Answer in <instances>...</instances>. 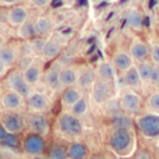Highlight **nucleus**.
<instances>
[{
    "instance_id": "obj_1",
    "label": "nucleus",
    "mask_w": 159,
    "mask_h": 159,
    "mask_svg": "<svg viewBox=\"0 0 159 159\" xmlns=\"http://www.w3.org/2000/svg\"><path fill=\"white\" fill-rule=\"evenodd\" d=\"M109 148L119 157H127L134 148V134L129 129H113L109 134Z\"/></svg>"
},
{
    "instance_id": "obj_2",
    "label": "nucleus",
    "mask_w": 159,
    "mask_h": 159,
    "mask_svg": "<svg viewBox=\"0 0 159 159\" xmlns=\"http://www.w3.org/2000/svg\"><path fill=\"white\" fill-rule=\"evenodd\" d=\"M57 129L66 137L75 138L82 134L84 126H82V121L80 120V117L74 116L73 113L64 112L57 117Z\"/></svg>"
},
{
    "instance_id": "obj_3",
    "label": "nucleus",
    "mask_w": 159,
    "mask_h": 159,
    "mask_svg": "<svg viewBox=\"0 0 159 159\" xmlns=\"http://www.w3.org/2000/svg\"><path fill=\"white\" fill-rule=\"evenodd\" d=\"M137 130L149 140L159 138V115L158 113H145L135 120Z\"/></svg>"
},
{
    "instance_id": "obj_4",
    "label": "nucleus",
    "mask_w": 159,
    "mask_h": 159,
    "mask_svg": "<svg viewBox=\"0 0 159 159\" xmlns=\"http://www.w3.org/2000/svg\"><path fill=\"white\" fill-rule=\"evenodd\" d=\"M113 93H115V84L107 81H102V80H98V78H96L95 84L91 88V99L98 106L106 105L109 101H112Z\"/></svg>"
},
{
    "instance_id": "obj_5",
    "label": "nucleus",
    "mask_w": 159,
    "mask_h": 159,
    "mask_svg": "<svg viewBox=\"0 0 159 159\" xmlns=\"http://www.w3.org/2000/svg\"><path fill=\"white\" fill-rule=\"evenodd\" d=\"M6 85H7L8 89L17 92L18 95H21L24 99H27L28 96L32 93V87L25 81L24 74H22V71H20L18 69L7 73V77H6Z\"/></svg>"
},
{
    "instance_id": "obj_6",
    "label": "nucleus",
    "mask_w": 159,
    "mask_h": 159,
    "mask_svg": "<svg viewBox=\"0 0 159 159\" xmlns=\"http://www.w3.org/2000/svg\"><path fill=\"white\" fill-rule=\"evenodd\" d=\"M22 149L32 157H41L46 151V140L36 133H28L22 140Z\"/></svg>"
},
{
    "instance_id": "obj_7",
    "label": "nucleus",
    "mask_w": 159,
    "mask_h": 159,
    "mask_svg": "<svg viewBox=\"0 0 159 159\" xmlns=\"http://www.w3.org/2000/svg\"><path fill=\"white\" fill-rule=\"evenodd\" d=\"M119 103H120V109L124 113H138L143 107V98H141L140 93H137L134 89H126L121 93L120 99H119Z\"/></svg>"
},
{
    "instance_id": "obj_8",
    "label": "nucleus",
    "mask_w": 159,
    "mask_h": 159,
    "mask_svg": "<svg viewBox=\"0 0 159 159\" xmlns=\"http://www.w3.org/2000/svg\"><path fill=\"white\" fill-rule=\"evenodd\" d=\"M0 121L6 127V130L11 134H18L25 127L24 117L17 110H4L0 116Z\"/></svg>"
},
{
    "instance_id": "obj_9",
    "label": "nucleus",
    "mask_w": 159,
    "mask_h": 159,
    "mask_svg": "<svg viewBox=\"0 0 159 159\" xmlns=\"http://www.w3.org/2000/svg\"><path fill=\"white\" fill-rule=\"evenodd\" d=\"M27 124L31 133H36V134H41L43 137L49 133L50 129L49 119L43 113H31L27 119Z\"/></svg>"
},
{
    "instance_id": "obj_10",
    "label": "nucleus",
    "mask_w": 159,
    "mask_h": 159,
    "mask_svg": "<svg viewBox=\"0 0 159 159\" xmlns=\"http://www.w3.org/2000/svg\"><path fill=\"white\" fill-rule=\"evenodd\" d=\"M96 81V73L95 69H92L88 64H84L78 69V77H77V84L75 87L80 91H91L92 85Z\"/></svg>"
},
{
    "instance_id": "obj_11",
    "label": "nucleus",
    "mask_w": 159,
    "mask_h": 159,
    "mask_svg": "<svg viewBox=\"0 0 159 159\" xmlns=\"http://www.w3.org/2000/svg\"><path fill=\"white\" fill-rule=\"evenodd\" d=\"M25 105L32 113H42L49 106V98L43 92L32 91V93L25 99Z\"/></svg>"
},
{
    "instance_id": "obj_12",
    "label": "nucleus",
    "mask_w": 159,
    "mask_h": 159,
    "mask_svg": "<svg viewBox=\"0 0 159 159\" xmlns=\"http://www.w3.org/2000/svg\"><path fill=\"white\" fill-rule=\"evenodd\" d=\"M24 98L11 89H4L0 93V107L3 110H18L22 106Z\"/></svg>"
},
{
    "instance_id": "obj_13",
    "label": "nucleus",
    "mask_w": 159,
    "mask_h": 159,
    "mask_svg": "<svg viewBox=\"0 0 159 159\" xmlns=\"http://www.w3.org/2000/svg\"><path fill=\"white\" fill-rule=\"evenodd\" d=\"M127 52H129V55L131 56L134 63H141V61H145L147 57L149 56V46L144 41L135 38L131 41Z\"/></svg>"
},
{
    "instance_id": "obj_14",
    "label": "nucleus",
    "mask_w": 159,
    "mask_h": 159,
    "mask_svg": "<svg viewBox=\"0 0 159 159\" xmlns=\"http://www.w3.org/2000/svg\"><path fill=\"white\" fill-rule=\"evenodd\" d=\"M28 18H30V13H28V8L25 6H13L7 11V22L11 27L18 28L21 24L28 21Z\"/></svg>"
},
{
    "instance_id": "obj_15",
    "label": "nucleus",
    "mask_w": 159,
    "mask_h": 159,
    "mask_svg": "<svg viewBox=\"0 0 159 159\" xmlns=\"http://www.w3.org/2000/svg\"><path fill=\"white\" fill-rule=\"evenodd\" d=\"M96 78L102 80V81L113 82L115 84L117 80V70L115 69L112 61H101L98 64V67L95 69Z\"/></svg>"
},
{
    "instance_id": "obj_16",
    "label": "nucleus",
    "mask_w": 159,
    "mask_h": 159,
    "mask_svg": "<svg viewBox=\"0 0 159 159\" xmlns=\"http://www.w3.org/2000/svg\"><path fill=\"white\" fill-rule=\"evenodd\" d=\"M60 70L61 66L59 63H53L46 71L43 73V84L50 89H59L60 87Z\"/></svg>"
},
{
    "instance_id": "obj_17",
    "label": "nucleus",
    "mask_w": 159,
    "mask_h": 159,
    "mask_svg": "<svg viewBox=\"0 0 159 159\" xmlns=\"http://www.w3.org/2000/svg\"><path fill=\"white\" fill-rule=\"evenodd\" d=\"M112 63H113V66H115V69L120 73H126L127 70L134 66V61H133L131 56L129 55V52H126V50H123V49L116 50L115 55H113Z\"/></svg>"
},
{
    "instance_id": "obj_18",
    "label": "nucleus",
    "mask_w": 159,
    "mask_h": 159,
    "mask_svg": "<svg viewBox=\"0 0 159 159\" xmlns=\"http://www.w3.org/2000/svg\"><path fill=\"white\" fill-rule=\"evenodd\" d=\"M43 73L45 71H43L42 64L34 61V63L31 64V66L28 67L25 71H22V74H24L25 81H27L31 87H34V85L39 84V82L42 81V78H43Z\"/></svg>"
},
{
    "instance_id": "obj_19",
    "label": "nucleus",
    "mask_w": 159,
    "mask_h": 159,
    "mask_svg": "<svg viewBox=\"0 0 159 159\" xmlns=\"http://www.w3.org/2000/svg\"><path fill=\"white\" fill-rule=\"evenodd\" d=\"M78 77V69L74 66H64L60 70V87L69 88L75 87Z\"/></svg>"
},
{
    "instance_id": "obj_20",
    "label": "nucleus",
    "mask_w": 159,
    "mask_h": 159,
    "mask_svg": "<svg viewBox=\"0 0 159 159\" xmlns=\"http://www.w3.org/2000/svg\"><path fill=\"white\" fill-rule=\"evenodd\" d=\"M34 22H35L36 36H43V38H46L53 31V27H55V22H53V20L49 16H41Z\"/></svg>"
},
{
    "instance_id": "obj_21",
    "label": "nucleus",
    "mask_w": 159,
    "mask_h": 159,
    "mask_svg": "<svg viewBox=\"0 0 159 159\" xmlns=\"http://www.w3.org/2000/svg\"><path fill=\"white\" fill-rule=\"evenodd\" d=\"M20 56V50L17 46H13V45H4L0 50V60L4 64H7L8 67L14 66L18 60Z\"/></svg>"
},
{
    "instance_id": "obj_22",
    "label": "nucleus",
    "mask_w": 159,
    "mask_h": 159,
    "mask_svg": "<svg viewBox=\"0 0 159 159\" xmlns=\"http://www.w3.org/2000/svg\"><path fill=\"white\" fill-rule=\"evenodd\" d=\"M81 96H82L81 91L77 87H69V88H64L63 92H61L60 102L64 107H71Z\"/></svg>"
},
{
    "instance_id": "obj_23",
    "label": "nucleus",
    "mask_w": 159,
    "mask_h": 159,
    "mask_svg": "<svg viewBox=\"0 0 159 159\" xmlns=\"http://www.w3.org/2000/svg\"><path fill=\"white\" fill-rule=\"evenodd\" d=\"M123 81H124V85L127 88H130V89H135V88H140L143 85V80H141L140 74H138L135 66H133L126 73H123Z\"/></svg>"
},
{
    "instance_id": "obj_24",
    "label": "nucleus",
    "mask_w": 159,
    "mask_h": 159,
    "mask_svg": "<svg viewBox=\"0 0 159 159\" xmlns=\"http://www.w3.org/2000/svg\"><path fill=\"white\" fill-rule=\"evenodd\" d=\"M67 157L69 159H87L88 158V147L84 143H71L67 148Z\"/></svg>"
},
{
    "instance_id": "obj_25",
    "label": "nucleus",
    "mask_w": 159,
    "mask_h": 159,
    "mask_svg": "<svg viewBox=\"0 0 159 159\" xmlns=\"http://www.w3.org/2000/svg\"><path fill=\"white\" fill-rule=\"evenodd\" d=\"M60 52H61L60 42L56 41V39H48L42 56H43V59H46V60H52V59L57 57V56L60 55Z\"/></svg>"
},
{
    "instance_id": "obj_26",
    "label": "nucleus",
    "mask_w": 159,
    "mask_h": 159,
    "mask_svg": "<svg viewBox=\"0 0 159 159\" xmlns=\"http://www.w3.org/2000/svg\"><path fill=\"white\" fill-rule=\"evenodd\" d=\"M17 34L21 39H27V41H31L36 36V32H35V22L34 21H25L24 24H21L17 30Z\"/></svg>"
},
{
    "instance_id": "obj_27",
    "label": "nucleus",
    "mask_w": 159,
    "mask_h": 159,
    "mask_svg": "<svg viewBox=\"0 0 159 159\" xmlns=\"http://www.w3.org/2000/svg\"><path fill=\"white\" fill-rule=\"evenodd\" d=\"M137 71L140 74L141 80H143V84H149V80H151L152 75V70H154V63L152 61H141V63H137Z\"/></svg>"
},
{
    "instance_id": "obj_28",
    "label": "nucleus",
    "mask_w": 159,
    "mask_h": 159,
    "mask_svg": "<svg viewBox=\"0 0 159 159\" xmlns=\"http://www.w3.org/2000/svg\"><path fill=\"white\" fill-rule=\"evenodd\" d=\"M110 126L113 129H133V120L126 115H113L110 119Z\"/></svg>"
},
{
    "instance_id": "obj_29",
    "label": "nucleus",
    "mask_w": 159,
    "mask_h": 159,
    "mask_svg": "<svg viewBox=\"0 0 159 159\" xmlns=\"http://www.w3.org/2000/svg\"><path fill=\"white\" fill-rule=\"evenodd\" d=\"M46 42H48V39L43 38V36H35L34 39H31V41L28 42V45H30V49H31L32 56L42 55L45 46H46Z\"/></svg>"
},
{
    "instance_id": "obj_30",
    "label": "nucleus",
    "mask_w": 159,
    "mask_h": 159,
    "mask_svg": "<svg viewBox=\"0 0 159 159\" xmlns=\"http://www.w3.org/2000/svg\"><path fill=\"white\" fill-rule=\"evenodd\" d=\"M48 158L49 159H69L67 157V148L60 144H53L48 149Z\"/></svg>"
},
{
    "instance_id": "obj_31",
    "label": "nucleus",
    "mask_w": 159,
    "mask_h": 159,
    "mask_svg": "<svg viewBox=\"0 0 159 159\" xmlns=\"http://www.w3.org/2000/svg\"><path fill=\"white\" fill-rule=\"evenodd\" d=\"M70 109H71L70 113H73V115L77 116V117H81V116H84L88 110V101L84 98V96H81Z\"/></svg>"
},
{
    "instance_id": "obj_32",
    "label": "nucleus",
    "mask_w": 159,
    "mask_h": 159,
    "mask_svg": "<svg viewBox=\"0 0 159 159\" xmlns=\"http://www.w3.org/2000/svg\"><path fill=\"white\" fill-rule=\"evenodd\" d=\"M147 107L152 113H159V91H154L147 99Z\"/></svg>"
},
{
    "instance_id": "obj_33",
    "label": "nucleus",
    "mask_w": 159,
    "mask_h": 159,
    "mask_svg": "<svg viewBox=\"0 0 159 159\" xmlns=\"http://www.w3.org/2000/svg\"><path fill=\"white\" fill-rule=\"evenodd\" d=\"M35 61V59H34V56L31 55H21L18 56V60H17V69L20 70V71H25V70L28 69V67L31 66V64Z\"/></svg>"
},
{
    "instance_id": "obj_34",
    "label": "nucleus",
    "mask_w": 159,
    "mask_h": 159,
    "mask_svg": "<svg viewBox=\"0 0 159 159\" xmlns=\"http://www.w3.org/2000/svg\"><path fill=\"white\" fill-rule=\"evenodd\" d=\"M0 145L3 147H7V148H18L20 145V140H18V135L17 134H11V133H8L7 135H6L4 140L0 141Z\"/></svg>"
},
{
    "instance_id": "obj_35",
    "label": "nucleus",
    "mask_w": 159,
    "mask_h": 159,
    "mask_svg": "<svg viewBox=\"0 0 159 159\" xmlns=\"http://www.w3.org/2000/svg\"><path fill=\"white\" fill-rule=\"evenodd\" d=\"M149 57L155 66H159V43H152L149 48Z\"/></svg>"
},
{
    "instance_id": "obj_36",
    "label": "nucleus",
    "mask_w": 159,
    "mask_h": 159,
    "mask_svg": "<svg viewBox=\"0 0 159 159\" xmlns=\"http://www.w3.org/2000/svg\"><path fill=\"white\" fill-rule=\"evenodd\" d=\"M129 22L133 25V27H140L141 24V16L137 10H133L131 13L129 14Z\"/></svg>"
},
{
    "instance_id": "obj_37",
    "label": "nucleus",
    "mask_w": 159,
    "mask_h": 159,
    "mask_svg": "<svg viewBox=\"0 0 159 159\" xmlns=\"http://www.w3.org/2000/svg\"><path fill=\"white\" fill-rule=\"evenodd\" d=\"M149 84L151 85H159V66L154 64V70H152V75L149 80Z\"/></svg>"
},
{
    "instance_id": "obj_38",
    "label": "nucleus",
    "mask_w": 159,
    "mask_h": 159,
    "mask_svg": "<svg viewBox=\"0 0 159 159\" xmlns=\"http://www.w3.org/2000/svg\"><path fill=\"white\" fill-rule=\"evenodd\" d=\"M133 159H152V157L148 151H145V149H140V151H137L134 154V158Z\"/></svg>"
},
{
    "instance_id": "obj_39",
    "label": "nucleus",
    "mask_w": 159,
    "mask_h": 159,
    "mask_svg": "<svg viewBox=\"0 0 159 159\" xmlns=\"http://www.w3.org/2000/svg\"><path fill=\"white\" fill-rule=\"evenodd\" d=\"M50 2L52 0H30L31 6H34V7H46Z\"/></svg>"
},
{
    "instance_id": "obj_40",
    "label": "nucleus",
    "mask_w": 159,
    "mask_h": 159,
    "mask_svg": "<svg viewBox=\"0 0 159 159\" xmlns=\"http://www.w3.org/2000/svg\"><path fill=\"white\" fill-rule=\"evenodd\" d=\"M8 69H10V67H8L7 64H4L2 60H0V78H2V77H4V75H7Z\"/></svg>"
},
{
    "instance_id": "obj_41",
    "label": "nucleus",
    "mask_w": 159,
    "mask_h": 159,
    "mask_svg": "<svg viewBox=\"0 0 159 159\" xmlns=\"http://www.w3.org/2000/svg\"><path fill=\"white\" fill-rule=\"evenodd\" d=\"M20 0H0V4H4V6H17V3H18Z\"/></svg>"
},
{
    "instance_id": "obj_42",
    "label": "nucleus",
    "mask_w": 159,
    "mask_h": 159,
    "mask_svg": "<svg viewBox=\"0 0 159 159\" xmlns=\"http://www.w3.org/2000/svg\"><path fill=\"white\" fill-rule=\"evenodd\" d=\"M7 134H8V131H7V130H6V127L3 126L2 123H0V141H2V140H4V138H6V135H7Z\"/></svg>"
},
{
    "instance_id": "obj_43",
    "label": "nucleus",
    "mask_w": 159,
    "mask_h": 159,
    "mask_svg": "<svg viewBox=\"0 0 159 159\" xmlns=\"http://www.w3.org/2000/svg\"><path fill=\"white\" fill-rule=\"evenodd\" d=\"M89 159H107L105 155H101V154H96V155H92Z\"/></svg>"
},
{
    "instance_id": "obj_44",
    "label": "nucleus",
    "mask_w": 159,
    "mask_h": 159,
    "mask_svg": "<svg viewBox=\"0 0 159 159\" xmlns=\"http://www.w3.org/2000/svg\"><path fill=\"white\" fill-rule=\"evenodd\" d=\"M4 45H6V39L3 38L2 35H0V50H2V48L4 46Z\"/></svg>"
},
{
    "instance_id": "obj_45",
    "label": "nucleus",
    "mask_w": 159,
    "mask_h": 159,
    "mask_svg": "<svg viewBox=\"0 0 159 159\" xmlns=\"http://www.w3.org/2000/svg\"><path fill=\"white\" fill-rule=\"evenodd\" d=\"M36 159H49V158H39V157H36Z\"/></svg>"
},
{
    "instance_id": "obj_46",
    "label": "nucleus",
    "mask_w": 159,
    "mask_h": 159,
    "mask_svg": "<svg viewBox=\"0 0 159 159\" xmlns=\"http://www.w3.org/2000/svg\"><path fill=\"white\" fill-rule=\"evenodd\" d=\"M0 159H2V158H0Z\"/></svg>"
}]
</instances>
